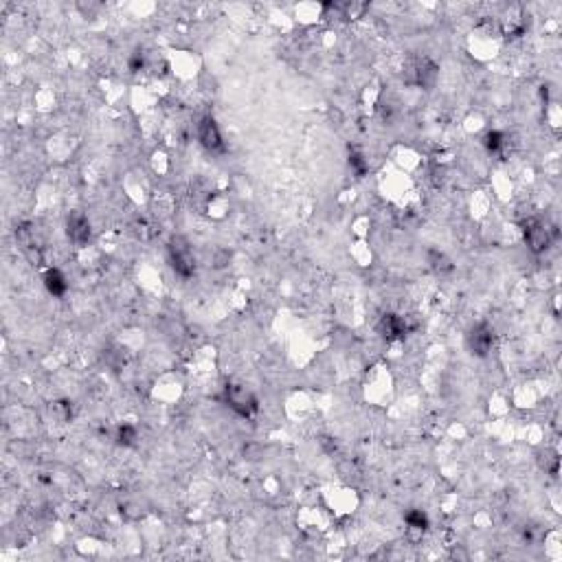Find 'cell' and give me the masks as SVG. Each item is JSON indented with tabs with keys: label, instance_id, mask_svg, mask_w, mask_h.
I'll list each match as a JSON object with an SVG mask.
<instances>
[{
	"label": "cell",
	"instance_id": "obj_7",
	"mask_svg": "<svg viewBox=\"0 0 562 562\" xmlns=\"http://www.w3.org/2000/svg\"><path fill=\"white\" fill-rule=\"evenodd\" d=\"M378 332L382 336H385L387 341H398V339H404V334L408 332V325L404 321V317L400 314H385L380 319L378 323Z\"/></svg>",
	"mask_w": 562,
	"mask_h": 562
},
{
	"label": "cell",
	"instance_id": "obj_4",
	"mask_svg": "<svg viewBox=\"0 0 562 562\" xmlns=\"http://www.w3.org/2000/svg\"><path fill=\"white\" fill-rule=\"evenodd\" d=\"M198 141L200 145L211 152V154H220L224 152V137H222V130L218 121L211 117V115H204L200 121H198Z\"/></svg>",
	"mask_w": 562,
	"mask_h": 562
},
{
	"label": "cell",
	"instance_id": "obj_12",
	"mask_svg": "<svg viewBox=\"0 0 562 562\" xmlns=\"http://www.w3.org/2000/svg\"><path fill=\"white\" fill-rule=\"evenodd\" d=\"M137 438H139V430H137V426H132V424H121V426L117 428V440H119V444H123V446H132V444L137 442Z\"/></svg>",
	"mask_w": 562,
	"mask_h": 562
},
{
	"label": "cell",
	"instance_id": "obj_8",
	"mask_svg": "<svg viewBox=\"0 0 562 562\" xmlns=\"http://www.w3.org/2000/svg\"><path fill=\"white\" fill-rule=\"evenodd\" d=\"M44 288L48 290V295L53 297H64L68 292V281L66 277L62 275V270L58 268H48L46 275H44Z\"/></svg>",
	"mask_w": 562,
	"mask_h": 562
},
{
	"label": "cell",
	"instance_id": "obj_11",
	"mask_svg": "<svg viewBox=\"0 0 562 562\" xmlns=\"http://www.w3.org/2000/svg\"><path fill=\"white\" fill-rule=\"evenodd\" d=\"M483 145H485V149L490 152V154H499V152L505 147V134L499 132V130H490L488 134L483 137Z\"/></svg>",
	"mask_w": 562,
	"mask_h": 562
},
{
	"label": "cell",
	"instance_id": "obj_13",
	"mask_svg": "<svg viewBox=\"0 0 562 562\" xmlns=\"http://www.w3.org/2000/svg\"><path fill=\"white\" fill-rule=\"evenodd\" d=\"M349 167L354 169V174H356V176H365V174H367V169H369V165H367L365 157H363V154H359V152H354V154H349Z\"/></svg>",
	"mask_w": 562,
	"mask_h": 562
},
{
	"label": "cell",
	"instance_id": "obj_1",
	"mask_svg": "<svg viewBox=\"0 0 562 562\" xmlns=\"http://www.w3.org/2000/svg\"><path fill=\"white\" fill-rule=\"evenodd\" d=\"M167 260H169V266L174 268V272L183 279H189L193 277L196 272V258L191 253V246L185 238L176 235L169 240L167 244Z\"/></svg>",
	"mask_w": 562,
	"mask_h": 562
},
{
	"label": "cell",
	"instance_id": "obj_9",
	"mask_svg": "<svg viewBox=\"0 0 562 562\" xmlns=\"http://www.w3.org/2000/svg\"><path fill=\"white\" fill-rule=\"evenodd\" d=\"M408 529H413V531H424L428 529V516L424 509H408L406 516H404Z\"/></svg>",
	"mask_w": 562,
	"mask_h": 562
},
{
	"label": "cell",
	"instance_id": "obj_2",
	"mask_svg": "<svg viewBox=\"0 0 562 562\" xmlns=\"http://www.w3.org/2000/svg\"><path fill=\"white\" fill-rule=\"evenodd\" d=\"M224 402L228 408H233V411L242 418L255 415L260 408L258 398H255L246 387H240V385H226L224 387Z\"/></svg>",
	"mask_w": 562,
	"mask_h": 562
},
{
	"label": "cell",
	"instance_id": "obj_10",
	"mask_svg": "<svg viewBox=\"0 0 562 562\" xmlns=\"http://www.w3.org/2000/svg\"><path fill=\"white\" fill-rule=\"evenodd\" d=\"M428 264H430V268L435 270V272H450L452 270L450 260L446 258L444 253H440V250H428Z\"/></svg>",
	"mask_w": 562,
	"mask_h": 562
},
{
	"label": "cell",
	"instance_id": "obj_6",
	"mask_svg": "<svg viewBox=\"0 0 562 562\" xmlns=\"http://www.w3.org/2000/svg\"><path fill=\"white\" fill-rule=\"evenodd\" d=\"M66 233L70 238V242H75L78 246H84L90 240V222L84 213L75 211L68 216L66 220Z\"/></svg>",
	"mask_w": 562,
	"mask_h": 562
},
{
	"label": "cell",
	"instance_id": "obj_3",
	"mask_svg": "<svg viewBox=\"0 0 562 562\" xmlns=\"http://www.w3.org/2000/svg\"><path fill=\"white\" fill-rule=\"evenodd\" d=\"M466 347L477 359H485L494 347V329L490 327V323H474L466 334Z\"/></svg>",
	"mask_w": 562,
	"mask_h": 562
},
{
	"label": "cell",
	"instance_id": "obj_5",
	"mask_svg": "<svg viewBox=\"0 0 562 562\" xmlns=\"http://www.w3.org/2000/svg\"><path fill=\"white\" fill-rule=\"evenodd\" d=\"M553 242V231L541 220H529L525 224V244L531 253L541 255L549 248V244Z\"/></svg>",
	"mask_w": 562,
	"mask_h": 562
}]
</instances>
